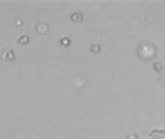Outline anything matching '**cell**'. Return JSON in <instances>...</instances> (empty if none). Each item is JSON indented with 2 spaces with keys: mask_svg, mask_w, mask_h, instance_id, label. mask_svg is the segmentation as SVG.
Masks as SVG:
<instances>
[{
  "mask_svg": "<svg viewBox=\"0 0 165 139\" xmlns=\"http://www.w3.org/2000/svg\"><path fill=\"white\" fill-rule=\"evenodd\" d=\"M2 58L4 59V61H13L15 59V52H13L12 49H6L2 54Z\"/></svg>",
  "mask_w": 165,
  "mask_h": 139,
  "instance_id": "cell-1",
  "label": "cell"
},
{
  "mask_svg": "<svg viewBox=\"0 0 165 139\" xmlns=\"http://www.w3.org/2000/svg\"><path fill=\"white\" fill-rule=\"evenodd\" d=\"M28 42H29V38H28L26 35H23V36L19 38V44H21V45H28Z\"/></svg>",
  "mask_w": 165,
  "mask_h": 139,
  "instance_id": "cell-2",
  "label": "cell"
}]
</instances>
